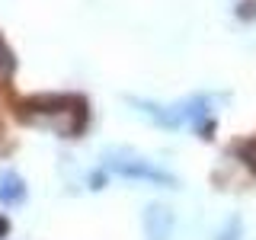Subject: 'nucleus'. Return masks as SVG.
Here are the masks:
<instances>
[{
    "label": "nucleus",
    "mask_w": 256,
    "mask_h": 240,
    "mask_svg": "<svg viewBox=\"0 0 256 240\" xmlns=\"http://www.w3.org/2000/svg\"><path fill=\"white\" fill-rule=\"evenodd\" d=\"M22 196H26V186H22L20 176H16V173H4V176H0V202L16 205V202H22Z\"/></svg>",
    "instance_id": "obj_3"
},
{
    "label": "nucleus",
    "mask_w": 256,
    "mask_h": 240,
    "mask_svg": "<svg viewBox=\"0 0 256 240\" xmlns=\"http://www.w3.org/2000/svg\"><path fill=\"white\" fill-rule=\"evenodd\" d=\"M144 230H148V240H166L173 230V214L164 205H150L144 212Z\"/></svg>",
    "instance_id": "obj_2"
},
{
    "label": "nucleus",
    "mask_w": 256,
    "mask_h": 240,
    "mask_svg": "<svg viewBox=\"0 0 256 240\" xmlns=\"http://www.w3.org/2000/svg\"><path fill=\"white\" fill-rule=\"evenodd\" d=\"M6 70H10V52L0 45V74H6Z\"/></svg>",
    "instance_id": "obj_4"
},
{
    "label": "nucleus",
    "mask_w": 256,
    "mask_h": 240,
    "mask_svg": "<svg viewBox=\"0 0 256 240\" xmlns=\"http://www.w3.org/2000/svg\"><path fill=\"white\" fill-rule=\"evenodd\" d=\"M106 166L112 173L125 176V180H148V182H173V176H166L164 170L150 166L144 157L132 154V150H112L106 154Z\"/></svg>",
    "instance_id": "obj_1"
},
{
    "label": "nucleus",
    "mask_w": 256,
    "mask_h": 240,
    "mask_svg": "<svg viewBox=\"0 0 256 240\" xmlns=\"http://www.w3.org/2000/svg\"><path fill=\"white\" fill-rule=\"evenodd\" d=\"M0 230H6V221H0Z\"/></svg>",
    "instance_id": "obj_5"
}]
</instances>
